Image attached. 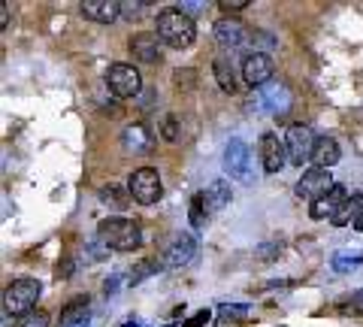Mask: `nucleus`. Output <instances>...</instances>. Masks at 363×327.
<instances>
[{
	"instance_id": "f257e3e1",
	"label": "nucleus",
	"mask_w": 363,
	"mask_h": 327,
	"mask_svg": "<svg viewBox=\"0 0 363 327\" xmlns=\"http://www.w3.org/2000/svg\"><path fill=\"white\" fill-rule=\"evenodd\" d=\"M155 33L161 37L167 49H191L197 40V25L185 9L167 6L155 16Z\"/></svg>"
},
{
	"instance_id": "f03ea898",
	"label": "nucleus",
	"mask_w": 363,
	"mask_h": 327,
	"mask_svg": "<svg viewBox=\"0 0 363 327\" xmlns=\"http://www.w3.org/2000/svg\"><path fill=\"white\" fill-rule=\"evenodd\" d=\"M97 233H100V240H104V245H109V249H116V252H136L143 243L140 224L130 218H118V216L100 221Z\"/></svg>"
},
{
	"instance_id": "7ed1b4c3",
	"label": "nucleus",
	"mask_w": 363,
	"mask_h": 327,
	"mask_svg": "<svg viewBox=\"0 0 363 327\" xmlns=\"http://www.w3.org/2000/svg\"><path fill=\"white\" fill-rule=\"evenodd\" d=\"M40 294H43V282H37V279H16L13 285L6 288V294H4V312L21 318V315L33 312Z\"/></svg>"
},
{
	"instance_id": "20e7f679",
	"label": "nucleus",
	"mask_w": 363,
	"mask_h": 327,
	"mask_svg": "<svg viewBox=\"0 0 363 327\" xmlns=\"http://www.w3.org/2000/svg\"><path fill=\"white\" fill-rule=\"evenodd\" d=\"M104 85L109 88V94L112 97H118V100H130L143 92V76L140 70H136L133 64H109L106 67V73H104Z\"/></svg>"
},
{
	"instance_id": "39448f33",
	"label": "nucleus",
	"mask_w": 363,
	"mask_h": 327,
	"mask_svg": "<svg viewBox=\"0 0 363 327\" xmlns=\"http://www.w3.org/2000/svg\"><path fill=\"white\" fill-rule=\"evenodd\" d=\"M128 191L130 197L140 203V206H155L157 200L164 197V182H161V173L155 167H140L133 170L128 179Z\"/></svg>"
},
{
	"instance_id": "423d86ee",
	"label": "nucleus",
	"mask_w": 363,
	"mask_h": 327,
	"mask_svg": "<svg viewBox=\"0 0 363 327\" xmlns=\"http://www.w3.org/2000/svg\"><path fill=\"white\" fill-rule=\"evenodd\" d=\"M224 170H227V176H230V179H236V182L255 185L252 149H248L240 137H233L230 143H227V149H224Z\"/></svg>"
},
{
	"instance_id": "0eeeda50",
	"label": "nucleus",
	"mask_w": 363,
	"mask_h": 327,
	"mask_svg": "<svg viewBox=\"0 0 363 327\" xmlns=\"http://www.w3.org/2000/svg\"><path fill=\"white\" fill-rule=\"evenodd\" d=\"M315 145H318V137L309 125H291L288 133H285V149H288V161L303 167L306 161H312L315 155Z\"/></svg>"
},
{
	"instance_id": "6e6552de",
	"label": "nucleus",
	"mask_w": 363,
	"mask_h": 327,
	"mask_svg": "<svg viewBox=\"0 0 363 327\" xmlns=\"http://www.w3.org/2000/svg\"><path fill=\"white\" fill-rule=\"evenodd\" d=\"M197 249H200V243H197L194 233H179L176 240L167 245V252H164V267H167V270H182V267H188V264L197 257Z\"/></svg>"
},
{
	"instance_id": "1a4fd4ad",
	"label": "nucleus",
	"mask_w": 363,
	"mask_h": 327,
	"mask_svg": "<svg viewBox=\"0 0 363 327\" xmlns=\"http://www.w3.org/2000/svg\"><path fill=\"white\" fill-rule=\"evenodd\" d=\"M128 49H130L136 64H161V58H164L161 37H157V33H149V31L133 33L130 43H128Z\"/></svg>"
},
{
	"instance_id": "9d476101",
	"label": "nucleus",
	"mask_w": 363,
	"mask_h": 327,
	"mask_svg": "<svg viewBox=\"0 0 363 327\" xmlns=\"http://www.w3.org/2000/svg\"><path fill=\"white\" fill-rule=\"evenodd\" d=\"M240 67H242V82L245 85H252V88L269 85V79H272V58H269V52H248Z\"/></svg>"
},
{
	"instance_id": "9b49d317",
	"label": "nucleus",
	"mask_w": 363,
	"mask_h": 327,
	"mask_svg": "<svg viewBox=\"0 0 363 327\" xmlns=\"http://www.w3.org/2000/svg\"><path fill=\"white\" fill-rule=\"evenodd\" d=\"M333 185H336V182H333L330 170H318V167H309V170L300 176V182L294 185V191H297V197H306V200L315 203L318 197H324Z\"/></svg>"
},
{
	"instance_id": "f8f14e48",
	"label": "nucleus",
	"mask_w": 363,
	"mask_h": 327,
	"mask_svg": "<svg viewBox=\"0 0 363 327\" xmlns=\"http://www.w3.org/2000/svg\"><path fill=\"white\" fill-rule=\"evenodd\" d=\"M257 152H260V161H264V170L267 173H281V170H285V164H291L288 161L285 140H279L276 133H264V137H260Z\"/></svg>"
},
{
	"instance_id": "ddd939ff",
	"label": "nucleus",
	"mask_w": 363,
	"mask_h": 327,
	"mask_svg": "<svg viewBox=\"0 0 363 327\" xmlns=\"http://www.w3.org/2000/svg\"><path fill=\"white\" fill-rule=\"evenodd\" d=\"M212 37L227 52L245 46V28H242L240 18H218L215 21V28H212Z\"/></svg>"
},
{
	"instance_id": "4468645a",
	"label": "nucleus",
	"mask_w": 363,
	"mask_h": 327,
	"mask_svg": "<svg viewBox=\"0 0 363 327\" xmlns=\"http://www.w3.org/2000/svg\"><path fill=\"white\" fill-rule=\"evenodd\" d=\"M257 106L264 112H269V116H285V112L291 109V92L279 82L264 85L257 92Z\"/></svg>"
},
{
	"instance_id": "2eb2a0df",
	"label": "nucleus",
	"mask_w": 363,
	"mask_h": 327,
	"mask_svg": "<svg viewBox=\"0 0 363 327\" xmlns=\"http://www.w3.org/2000/svg\"><path fill=\"white\" fill-rule=\"evenodd\" d=\"M348 197H351V191H348L345 185H333L324 197H318V200L312 203L309 216H312L315 221H321V218H333V216H336V209L342 206V203H345Z\"/></svg>"
},
{
	"instance_id": "dca6fc26",
	"label": "nucleus",
	"mask_w": 363,
	"mask_h": 327,
	"mask_svg": "<svg viewBox=\"0 0 363 327\" xmlns=\"http://www.w3.org/2000/svg\"><path fill=\"white\" fill-rule=\"evenodd\" d=\"M79 13L88 21H97V25H112L121 18V4H116V0H85V4H79Z\"/></svg>"
},
{
	"instance_id": "f3484780",
	"label": "nucleus",
	"mask_w": 363,
	"mask_h": 327,
	"mask_svg": "<svg viewBox=\"0 0 363 327\" xmlns=\"http://www.w3.org/2000/svg\"><path fill=\"white\" fill-rule=\"evenodd\" d=\"M152 145H155V137L145 125H128L121 131V149L128 155H145L152 152Z\"/></svg>"
},
{
	"instance_id": "a211bd4d",
	"label": "nucleus",
	"mask_w": 363,
	"mask_h": 327,
	"mask_svg": "<svg viewBox=\"0 0 363 327\" xmlns=\"http://www.w3.org/2000/svg\"><path fill=\"white\" fill-rule=\"evenodd\" d=\"M339 157H342V152H339V143L333 137H321L315 145V155H312V167H318V170H330V167L339 164Z\"/></svg>"
},
{
	"instance_id": "6ab92c4d",
	"label": "nucleus",
	"mask_w": 363,
	"mask_h": 327,
	"mask_svg": "<svg viewBox=\"0 0 363 327\" xmlns=\"http://www.w3.org/2000/svg\"><path fill=\"white\" fill-rule=\"evenodd\" d=\"M203 194V206H206V216L212 218L215 212H221L227 203H230V185L224 182V179H218V182H212L206 191H200Z\"/></svg>"
},
{
	"instance_id": "aec40b11",
	"label": "nucleus",
	"mask_w": 363,
	"mask_h": 327,
	"mask_svg": "<svg viewBox=\"0 0 363 327\" xmlns=\"http://www.w3.org/2000/svg\"><path fill=\"white\" fill-rule=\"evenodd\" d=\"M91 315V300L88 297H73L61 312V327H85Z\"/></svg>"
},
{
	"instance_id": "412c9836",
	"label": "nucleus",
	"mask_w": 363,
	"mask_h": 327,
	"mask_svg": "<svg viewBox=\"0 0 363 327\" xmlns=\"http://www.w3.org/2000/svg\"><path fill=\"white\" fill-rule=\"evenodd\" d=\"M128 197H130L128 185H116V182H109L97 191V200L104 203V206H112V209H124L128 206Z\"/></svg>"
},
{
	"instance_id": "4be33fe9",
	"label": "nucleus",
	"mask_w": 363,
	"mask_h": 327,
	"mask_svg": "<svg viewBox=\"0 0 363 327\" xmlns=\"http://www.w3.org/2000/svg\"><path fill=\"white\" fill-rule=\"evenodd\" d=\"M212 73H215V79H218L221 92H227V94L236 92V73H233V67H230L227 58H215L212 61Z\"/></svg>"
},
{
	"instance_id": "5701e85b",
	"label": "nucleus",
	"mask_w": 363,
	"mask_h": 327,
	"mask_svg": "<svg viewBox=\"0 0 363 327\" xmlns=\"http://www.w3.org/2000/svg\"><path fill=\"white\" fill-rule=\"evenodd\" d=\"M360 206H363V200H360V194H351L342 206L336 209V216L330 218L336 228H342V224H348V221H354L357 218V212H360Z\"/></svg>"
},
{
	"instance_id": "b1692460",
	"label": "nucleus",
	"mask_w": 363,
	"mask_h": 327,
	"mask_svg": "<svg viewBox=\"0 0 363 327\" xmlns=\"http://www.w3.org/2000/svg\"><path fill=\"white\" fill-rule=\"evenodd\" d=\"M330 264L336 273H351V270H357L363 264V255L360 252H336Z\"/></svg>"
},
{
	"instance_id": "393cba45",
	"label": "nucleus",
	"mask_w": 363,
	"mask_h": 327,
	"mask_svg": "<svg viewBox=\"0 0 363 327\" xmlns=\"http://www.w3.org/2000/svg\"><path fill=\"white\" fill-rule=\"evenodd\" d=\"M188 218H191V228H206V206H203V194H194V200H191V212H188Z\"/></svg>"
},
{
	"instance_id": "a878e982",
	"label": "nucleus",
	"mask_w": 363,
	"mask_h": 327,
	"mask_svg": "<svg viewBox=\"0 0 363 327\" xmlns=\"http://www.w3.org/2000/svg\"><path fill=\"white\" fill-rule=\"evenodd\" d=\"M16 327H49V315L43 309H33L28 315H21V318H16Z\"/></svg>"
},
{
	"instance_id": "bb28decb",
	"label": "nucleus",
	"mask_w": 363,
	"mask_h": 327,
	"mask_svg": "<svg viewBox=\"0 0 363 327\" xmlns=\"http://www.w3.org/2000/svg\"><path fill=\"white\" fill-rule=\"evenodd\" d=\"M164 267V261H143L140 267L130 273V285H140V282L145 279V276H152V273H157V270Z\"/></svg>"
},
{
	"instance_id": "cd10ccee",
	"label": "nucleus",
	"mask_w": 363,
	"mask_h": 327,
	"mask_svg": "<svg viewBox=\"0 0 363 327\" xmlns=\"http://www.w3.org/2000/svg\"><path fill=\"white\" fill-rule=\"evenodd\" d=\"M145 9H149V4H121V18H140Z\"/></svg>"
},
{
	"instance_id": "c85d7f7f",
	"label": "nucleus",
	"mask_w": 363,
	"mask_h": 327,
	"mask_svg": "<svg viewBox=\"0 0 363 327\" xmlns=\"http://www.w3.org/2000/svg\"><path fill=\"white\" fill-rule=\"evenodd\" d=\"M173 79H176V85H185V88H194L197 85V73L194 70H176Z\"/></svg>"
},
{
	"instance_id": "c756f323",
	"label": "nucleus",
	"mask_w": 363,
	"mask_h": 327,
	"mask_svg": "<svg viewBox=\"0 0 363 327\" xmlns=\"http://www.w3.org/2000/svg\"><path fill=\"white\" fill-rule=\"evenodd\" d=\"M161 133H164V140L167 143H176L182 133H179V128H176V118H164V128H161Z\"/></svg>"
},
{
	"instance_id": "7c9ffc66",
	"label": "nucleus",
	"mask_w": 363,
	"mask_h": 327,
	"mask_svg": "<svg viewBox=\"0 0 363 327\" xmlns=\"http://www.w3.org/2000/svg\"><path fill=\"white\" fill-rule=\"evenodd\" d=\"M218 6L224 13H240V9H248V0H221Z\"/></svg>"
},
{
	"instance_id": "2f4dec72",
	"label": "nucleus",
	"mask_w": 363,
	"mask_h": 327,
	"mask_svg": "<svg viewBox=\"0 0 363 327\" xmlns=\"http://www.w3.org/2000/svg\"><path fill=\"white\" fill-rule=\"evenodd\" d=\"M221 312L227 315V318H245V312H248V309L242 306V303H233V306H224Z\"/></svg>"
},
{
	"instance_id": "473e14b6",
	"label": "nucleus",
	"mask_w": 363,
	"mask_h": 327,
	"mask_svg": "<svg viewBox=\"0 0 363 327\" xmlns=\"http://www.w3.org/2000/svg\"><path fill=\"white\" fill-rule=\"evenodd\" d=\"M255 37H257L255 43H257V46H264V49H276L279 46V40H272L269 33H255Z\"/></svg>"
},
{
	"instance_id": "72a5a7b5",
	"label": "nucleus",
	"mask_w": 363,
	"mask_h": 327,
	"mask_svg": "<svg viewBox=\"0 0 363 327\" xmlns=\"http://www.w3.org/2000/svg\"><path fill=\"white\" fill-rule=\"evenodd\" d=\"M209 321V312L206 309H203V312H197L194 315V318H191V321H185V324H182V327H203V324H206Z\"/></svg>"
},
{
	"instance_id": "f704fd0d",
	"label": "nucleus",
	"mask_w": 363,
	"mask_h": 327,
	"mask_svg": "<svg viewBox=\"0 0 363 327\" xmlns=\"http://www.w3.org/2000/svg\"><path fill=\"white\" fill-rule=\"evenodd\" d=\"M0 13H4V18H0V28H6V25H9V4H4V9H0Z\"/></svg>"
},
{
	"instance_id": "c9c22d12",
	"label": "nucleus",
	"mask_w": 363,
	"mask_h": 327,
	"mask_svg": "<svg viewBox=\"0 0 363 327\" xmlns=\"http://www.w3.org/2000/svg\"><path fill=\"white\" fill-rule=\"evenodd\" d=\"M354 231H363V206H360V212H357V218H354Z\"/></svg>"
},
{
	"instance_id": "e433bc0d",
	"label": "nucleus",
	"mask_w": 363,
	"mask_h": 327,
	"mask_svg": "<svg viewBox=\"0 0 363 327\" xmlns=\"http://www.w3.org/2000/svg\"><path fill=\"white\" fill-rule=\"evenodd\" d=\"M354 306H360V309H363V288H360L357 294H354Z\"/></svg>"
},
{
	"instance_id": "4c0bfd02",
	"label": "nucleus",
	"mask_w": 363,
	"mask_h": 327,
	"mask_svg": "<svg viewBox=\"0 0 363 327\" xmlns=\"http://www.w3.org/2000/svg\"><path fill=\"white\" fill-rule=\"evenodd\" d=\"M121 327H145V324H143V321H124Z\"/></svg>"
}]
</instances>
